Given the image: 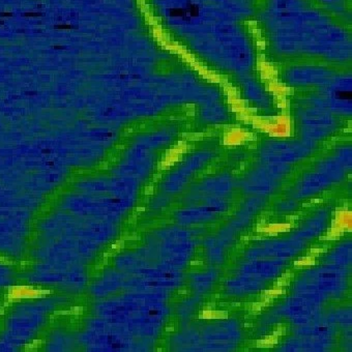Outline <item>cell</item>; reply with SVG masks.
I'll return each mask as SVG.
<instances>
[{"label": "cell", "instance_id": "cell-1", "mask_svg": "<svg viewBox=\"0 0 352 352\" xmlns=\"http://www.w3.org/2000/svg\"><path fill=\"white\" fill-rule=\"evenodd\" d=\"M195 249L191 234L185 229L166 228L155 233L151 253L160 259V265L181 270L185 267Z\"/></svg>", "mask_w": 352, "mask_h": 352}, {"label": "cell", "instance_id": "cell-2", "mask_svg": "<svg viewBox=\"0 0 352 352\" xmlns=\"http://www.w3.org/2000/svg\"><path fill=\"white\" fill-rule=\"evenodd\" d=\"M287 164L264 163L248 174L243 181V191L254 196L269 195L275 191L278 183L289 172Z\"/></svg>", "mask_w": 352, "mask_h": 352}, {"label": "cell", "instance_id": "cell-3", "mask_svg": "<svg viewBox=\"0 0 352 352\" xmlns=\"http://www.w3.org/2000/svg\"><path fill=\"white\" fill-rule=\"evenodd\" d=\"M201 338L202 351H229L241 340V329L236 321H218L206 327Z\"/></svg>", "mask_w": 352, "mask_h": 352}, {"label": "cell", "instance_id": "cell-4", "mask_svg": "<svg viewBox=\"0 0 352 352\" xmlns=\"http://www.w3.org/2000/svg\"><path fill=\"white\" fill-rule=\"evenodd\" d=\"M307 243L292 234L288 239L262 241L245 253L247 259L287 260L302 252Z\"/></svg>", "mask_w": 352, "mask_h": 352}, {"label": "cell", "instance_id": "cell-5", "mask_svg": "<svg viewBox=\"0 0 352 352\" xmlns=\"http://www.w3.org/2000/svg\"><path fill=\"white\" fill-rule=\"evenodd\" d=\"M214 155L210 151H198L190 155L177 169L169 174L163 182V190L167 194L181 192L189 183L194 173L204 168Z\"/></svg>", "mask_w": 352, "mask_h": 352}, {"label": "cell", "instance_id": "cell-6", "mask_svg": "<svg viewBox=\"0 0 352 352\" xmlns=\"http://www.w3.org/2000/svg\"><path fill=\"white\" fill-rule=\"evenodd\" d=\"M314 149V143L307 140L304 142L271 143L262 148L260 157L264 163L290 164L300 161L308 157Z\"/></svg>", "mask_w": 352, "mask_h": 352}, {"label": "cell", "instance_id": "cell-7", "mask_svg": "<svg viewBox=\"0 0 352 352\" xmlns=\"http://www.w3.org/2000/svg\"><path fill=\"white\" fill-rule=\"evenodd\" d=\"M263 204L264 199L260 196L249 198L241 206V210L233 217L232 220L224 228L221 229L217 236H214L216 243L222 249L226 250V248L234 241L237 233L251 222L252 219L259 212Z\"/></svg>", "mask_w": 352, "mask_h": 352}, {"label": "cell", "instance_id": "cell-8", "mask_svg": "<svg viewBox=\"0 0 352 352\" xmlns=\"http://www.w3.org/2000/svg\"><path fill=\"white\" fill-rule=\"evenodd\" d=\"M347 288L346 279L335 280V281H322V280L310 279L304 277L296 282L294 286V294L307 296L311 300L322 304L324 300L331 298H339Z\"/></svg>", "mask_w": 352, "mask_h": 352}, {"label": "cell", "instance_id": "cell-9", "mask_svg": "<svg viewBox=\"0 0 352 352\" xmlns=\"http://www.w3.org/2000/svg\"><path fill=\"white\" fill-rule=\"evenodd\" d=\"M322 304L307 296L294 294L280 308V314L296 325L306 324L320 316Z\"/></svg>", "mask_w": 352, "mask_h": 352}, {"label": "cell", "instance_id": "cell-10", "mask_svg": "<svg viewBox=\"0 0 352 352\" xmlns=\"http://www.w3.org/2000/svg\"><path fill=\"white\" fill-rule=\"evenodd\" d=\"M285 263V260L279 259H248L239 267V274L267 281L279 277Z\"/></svg>", "mask_w": 352, "mask_h": 352}, {"label": "cell", "instance_id": "cell-11", "mask_svg": "<svg viewBox=\"0 0 352 352\" xmlns=\"http://www.w3.org/2000/svg\"><path fill=\"white\" fill-rule=\"evenodd\" d=\"M232 177L228 174H223L202 182L192 191L191 195L188 198L193 201H198L208 197H225L232 191Z\"/></svg>", "mask_w": 352, "mask_h": 352}, {"label": "cell", "instance_id": "cell-12", "mask_svg": "<svg viewBox=\"0 0 352 352\" xmlns=\"http://www.w3.org/2000/svg\"><path fill=\"white\" fill-rule=\"evenodd\" d=\"M333 337H298L288 340L280 348L281 351H327L333 346Z\"/></svg>", "mask_w": 352, "mask_h": 352}, {"label": "cell", "instance_id": "cell-13", "mask_svg": "<svg viewBox=\"0 0 352 352\" xmlns=\"http://www.w3.org/2000/svg\"><path fill=\"white\" fill-rule=\"evenodd\" d=\"M333 182L327 177L322 172L316 170L315 172L306 174V175L298 182L296 187L294 195L298 199L302 198H308L315 194L320 193L327 188L331 187Z\"/></svg>", "mask_w": 352, "mask_h": 352}, {"label": "cell", "instance_id": "cell-14", "mask_svg": "<svg viewBox=\"0 0 352 352\" xmlns=\"http://www.w3.org/2000/svg\"><path fill=\"white\" fill-rule=\"evenodd\" d=\"M265 287V281L250 277V276L241 275L231 278L226 282L227 292L231 296H241L248 294H257Z\"/></svg>", "mask_w": 352, "mask_h": 352}, {"label": "cell", "instance_id": "cell-15", "mask_svg": "<svg viewBox=\"0 0 352 352\" xmlns=\"http://www.w3.org/2000/svg\"><path fill=\"white\" fill-rule=\"evenodd\" d=\"M329 220V210H319L314 216L311 217L307 222H305L304 224L294 233V235H296L298 239H302V241L308 243L311 239L319 236V235L327 229Z\"/></svg>", "mask_w": 352, "mask_h": 352}, {"label": "cell", "instance_id": "cell-16", "mask_svg": "<svg viewBox=\"0 0 352 352\" xmlns=\"http://www.w3.org/2000/svg\"><path fill=\"white\" fill-rule=\"evenodd\" d=\"M217 214L210 210L206 206H192L183 208L175 214V219L183 226L208 223L216 218Z\"/></svg>", "mask_w": 352, "mask_h": 352}, {"label": "cell", "instance_id": "cell-17", "mask_svg": "<svg viewBox=\"0 0 352 352\" xmlns=\"http://www.w3.org/2000/svg\"><path fill=\"white\" fill-rule=\"evenodd\" d=\"M335 331V324L329 322L325 317L319 316L306 324L298 325L296 333L302 337H333Z\"/></svg>", "mask_w": 352, "mask_h": 352}, {"label": "cell", "instance_id": "cell-18", "mask_svg": "<svg viewBox=\"0 0 352 352\" xmlns=\"http://www.w3.org/2000/svg\"><path fill=\"white\" fill-rule=\"evenodd\" d=\"M304 277L322 281H335L347 278V267H337L327 264L324 267H316L304 274Z\"/></svg>", "mask_w": 352, "mask_h": 352}, {"label": "cell", "instance_id": "cell-19", "mask_svg": "<svg viewBox=\"0 0 352 352\" xmlns=\"http://www.w3.org/2000/svg\"><path fill=\"white\" fill-rule=\"evenodd\" d=\"M173 345L183 351H202V338L197 331L188 329L174 337Z\"/></svg>", "mask_w": 352, "mask_h": 352}, {"label": "cell", "instance_id": "cell-20", "mask_svg": "<svg viewBox=\"0 0 352 352\" xmlns=\"http://www.w3.org/2000/svg\"><path fill=\"white\" fill-rule=\"evenodd\" d=\"M352 245L351 241H345L336 247L325 258V264L347 267L351 263Z\"/></svg>", "mask_w": 352, "mask_h": 352}, {"label": "cell", "instance_id": "cell-21", "mask_svg": "<svg viewBox=\"0 0 352 352\" xmlns=\"http://www.w3.org/2000/svg\"><path fill=\"white\" fill-rule=\"evenodd\" d=\"M317 170L327 175L333 184L339 183L344 179L346 169L337 161L336 157L322 160L317 166Z\"/></svg>", "mask_w": 352, "mask_h": 352}, {"label": "cell", "instance_id": "cell-22", "mask_svg": "<svg viewBox=\"0 0 352 352\" xmlns=\"http://www.w3.org/2000/svg\"><path fill=\"white\" fill-rule=\"evenodd\" d=\"M333 104L336 109L346 113L351 109V87L350 84H339L333 91Z\"/></svg>", "mask_w": 352, "mask_h": 352}, {"label": "cell", "instance_id": "cell-23", "mask_svg": "<svg viewBox=\"0 0 352 352\" xmlns=\"http://www.w3.org/2000/svg\"><path fill=\"white\" fill-rule=\"evenodd\" d=\"M218 278V273L214 270L194 274L191 277V285L198 294H206L214 285Z\"/></svg>", "mask_w": 352, "mask_h": 352}, {"label": "cell", "instance_id": "cell-24", "mask_svg": "<svg viewBox=\"0 0 352 352\" xmlns=\"http://www.w3.org/2000/svg\"><path fill=\"white\" fill-rule=\"evenodd\" d=\"M170 18L182 20L184 22H191L199 17L200 9L193 3H188L181 7L173 8L168 11Z\"/></svg>", "mask_w": 352, "mask_h": 352}, {"label": "cell", "instance_id": "cell-25", "mask_svg": "<svg viewBox=\"0 0 352 352\" xmlns=\"http://www.w3.org/2000/svg\"><path fill=\"white\" fill-rule=\"evenodd\" d=\"M206 253H208V259L212 263H222L224 261L225 250L222 249L214 241V237H208L206 243Z\"/></svg>", "mask_w": 352, "mask_h": 352}, {"label": "cell", "instance_id": "cell-26", "mask_svg": "<svg viewBox=\"0 0 352 352\" xmlns=\"http://www.w3.org/2000/svg\"><path fill=\"white\" fill-rule=\"evenodd\" d=\"M170 140L169 134L165 132L157 133V134L151 135L140 141L138 146L145 149L157 148V147L163 146Z\"/></svg>", "mask_w": 352, "mask_h": 352}, {"label": "cell", "instance_id": "cell-27", "mask_svg": "<svg viewBox=\"0 0 352 352\" xmlns=\"http://www.w3.org/2000/svg\"><path fill=\"white\" fill-rule=\"evenodd\" d=\"M325 318L335 325L347 327L351 325V310L350 309H339L335 312L329 313Z\"/></svg>", "mask_w": 352, "mask_h": 352}, {"label": "cell", "instance_id": "cell-28", "mask_svg": "<svg viewBox=\"0 0 352 352\" xmlns=\"http://www.w3.org/2000/svg\"><path fill=\"white\" fill-rule=\"evenodd\" d=\"M198 302H199V296H195V298H190V300L184 302L179 308V314L181 318H189L193 314L194 311H195Z\"/></svg>", "mask_w": 352, "mask_h": 352}, {"label": "cell", "instance_id": "cell-29", "mask_svg": "<svg viewBox=\"0 0 352 352\" xmlns=\"http://www.w3.org/2000/svg\"><path fill=\"white\" fill-rule=\"evenodd\" d=\"M335 157L345 168L346 171L351 168V148L350 147H343V148L339 149Z\"/></svg>", "mask_w": 352, "mask_h": 352}, {"label": "cell", "instance_id": "cell-30", "mask_svg": "<svg viewBox=\"0 0 352 352\" xmlns=\"http://www.w3.org/2000/svg\"><path fill=\"white\" fill-rule=\"evenodd\" d=\"M296 208H298V202L294 199L284 200L278 204V210L282 212H290L296 210Z\"/></svg>", "mask_w": 352, "mask_h": 352}, {"label": "cell", "instance_id": "cell-31", "mask_svg": "<svg viewBox=\"0 0 352 352\" xmlns=\"http://www.w3.org/2000/svg\"><path fill=\"white\" fill-rule=\"evenodd\" d=\"M168 202H169V198H168V196L160 195L153 200V206L155 210H162V208H164L167 206Z\"/></svg>", "mask_w": 352, "mask_h": 352}]
</instances>
